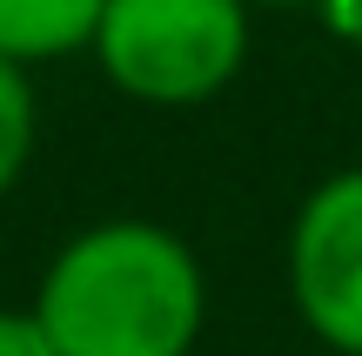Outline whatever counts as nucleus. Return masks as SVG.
I'll use <instances>...</instances> for the list:
<instances>
[{
	"label": "nucleus",
	"mask_w": 362,
	"mask_h": 356,
	"mask_svg": "<svg viewBox=\"0 0 362 356\" xmlns=\"http://www.w3.org/2000/svg\"><path fill=\"white\" fill-rule=\"evenodd\" d=\"M269 7H302V0H269Z\"/></svg>",
	"instance_id": "8"
},
{
	"label": "nucleus",
	"mask_w": 362,
	"mask_h": 356,
	"mask_svg": "<svg viewBox=\"0 0 362 356\" xmlns=\"http://www.w3.org/2000/svg\"><path fill=\"white\" fill-rule=\"evenodd\" d=\"M0 356H54L40 316H7V309H0Z\"/></svg>",
	"instance_id": "6"
},
{
	"label": "nucleus",
	"mask_w": 362,
	"mask_h": 356,
	"mask_svg": "<svg viewBox=\"0 0 362 356\" xmlns=\"http://www.w3.org/2000/svg\"><path fill=\"white\" fill-rule=\"evenodd\" d=\"M329 21H336L342 34H349L356 47H362V0H329Z\"/></svg>",
	"instance_id": "7"
},
{
	"label": "nucleus",
	"mask_w": 362,
	"mask_h": 356,
	"mask_svg": "<svg viewBox=\"0 0 362 356\" xmlns=\"http://www.w3.org/2000/svg\"><path fill=\"white\" fill-rule=\"evenodd\" d=\"M27 148H34V94H27V74L13 54H0V195L13 188Z\"/></svg>",
	"instance_id": "5"
},
{
	"label": "nucleus",
	"mask_w": 362,
	"mask_h": 356,
	"mask_svg": "<svg viewBox=\"0 0 362 356\" xmlns=\"http://www.w3.org/2000/svg\"><path fill=\"white\" fill-rule=\"evenodd\" d=\"M107 0H0V54L13 61H47L81 40H94Z\"/></svg>",
	"instance_id": "4"
},
{
	"label": "nucleus",
	"mask_w": 362,
	"mask_h": 356,
	"mask_svg": "<svg viewBox=\"0 0 362 356\" xmlns=\"http://www.w3.org/2000/svg\"><path fill=\"white\" fill-rule=\"evenodd\" d=\"M94 54L141 101H208L248 54V13L242 0H107Z\"/></svg>",
	"instance_id": "2"
},
{
	"label": "nucleus",
	"mask_w": 362,
	"mask_h": 356,
	"mask_svg": "<svg viewBox=\"0 0 362 356\" xmlns=\"http://www.w3.org/2000/svg\"><path fill=\"white\" fill-rule=\"evenodd\" d=\"M34 316L54 356H181L202 330V269L168 229L107 222L61 249Z\"/></svg>",
	"instance_id": "1"
},
{
	"label": "nucleus",
	"mask_w": 362,
	"mask_h": 356,
	"mask_svg": "<svg viewBox=\"0 0 362 356\" xmlns=\"http://www.w3.org/2000/svg\"><path fill=\"white\" fill-rule=\"evenodd\" d=\"M296 303L322 343L362 356V168L322 182L296 215Z\"/></svg>",
	"instance_id": "3"
}]
</instances>
